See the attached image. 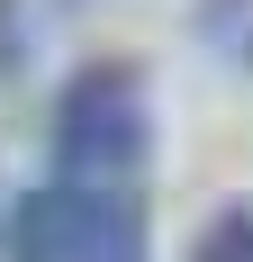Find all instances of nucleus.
Segmentation results:
<instances>
[{"instance_id":"f257e3e1","label":"nucleus","mask_w":253,"mask_h":262,"mask_svg":"<svg viewBox=\"0 0 253 262\" xmlns=\"http://www.w3.org/2000/svg\"><path fill=\"white\" fill-rule=\"evenodd\" d=\"M145 145H154V100L126 63H91V73L64 81V100H54V163H64V181H118V172L145 163Z\"/></svg>"},{"instance_id":"f03ea898","label":"nucleus","mask_w":253,"mask_h":262,"mask_svg":"<svg viewBox=\"0 0 253 262\" xmlns=\"http://www.w3.org/2000/svg\"><path fill=\"white\" fill-rule=\"evenodd\" d=\"M0 244L9 262H118L136 253V208L91 181H46L0 217Z\"/></svg>"},{"instance_id":"7ed1b4c3","label":"nucleus","mask_w":253,"mask_h":262,"mask_svg":"<svg viewBox=\"0 0 253 262\" xmlns=\"http://www.w3.org/2000/svg\"><path fill=\"white\" fill-rule=\"evenodd\" d=\"M190 262H253V208H244V199H226V208L199 226Z\"/></svg>"},{"instance_id":"20e7f679","label":"nucleus","mask_w":253,"mask_h":262,"mask_svg":"<svg viewBox=\"0 0 253 262\" xmlns=\"http://www.w3.org/2000/svg\"><path fill=\"white\" fill-rule=\"evenodd\" d=\"M27 46H36V36H27L18 0H0V73H18V63H27Z\"/></svg>"},{"instance_id":"39448f33","label":"nucleus","mask_w":253,"mask_h":262,"mask_svg":"<svg viewBox=\"0 0 253 262\" xmlns=\"http://www.w3.org/2000/svg\"><path fill=\"white\" fill-rule=\"evenodd\" d=\"M235 54H244V63H253V27H235Z\"/></svg>"},{"instance_id":"423d86ee","label":"nucleus","mask_w":253,"mask_h":262,"mask_svg":"<svg viewBox=\"0 0 253 262\" xmlns=\"http://www.w3.org/2000/svg\"><path fill=\"white\" fill-rule=\"evenodd\" d=\"M0 217H9V208H0Z\"/></svg>"}]
</instances>
